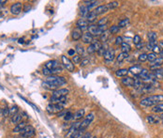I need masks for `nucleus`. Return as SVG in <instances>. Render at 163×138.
Here are the masks:
<instances>
[{"mask_svg": "<svg viewBox=\"0 0 163 138\" xmlns=\"http://www.w3.org/2000/svg\"><path fill=\"white\" fill-rule=\"evenodd\" d=\"M42 72H43V74H44V75H48V76H50V75H51V72H50L48 69H46L45 67H44V69H43Z\"/></svg>", "mask_w": 163, "mask_h": 138, "instance_id": "obj_54", "label": "nucleus"}, {"mask_svg": "<svg viewBox=\"0 0 163 138\" xmlns=\"http://www.w3.org/2000/svg\"><path fill=\"white\" fill-rule=\"evenodd\" d=\"M128 73H129L128 69H120L115 72V75L117 77H126L128 75Z\"/></svg>", "mask_w": 163, "mask_h": 138, "instance_id": "obj_25", "label": "nucleus"}, {"mask_svg": "<svg viewBox=\"0 0 163 138\" xmlns=\"http://www.w3.org/2000/svg\"><path fill=\"white\" fill-rule=\"evenodd\" d=\"M64 119L66 120V121H69V120H70V119H73V114L71 113V112H67L66 114H65V116H64Z\"/></svg>", "mask_w": 163, "mask_h": 138, "instance_id": "obj_44", "label": "nucleus"}, {"mask_svg": "<svg viewBox=\"0 0 163 138\" xmlns=\"http://www.w3.org/2000/svg\"><path fill=\"white\" fill-rule=\"evenodd\" d=\"M148 39H149V41H157V39H158V35L156 32H148Z\"/></svg>", "mask_w": 163, "mask_h": 138, "instance_id": "obj_36", "label": "nucleus"}, {"mask_svg": "<svg viewBox=\"0 0 163 138\" xmlns=\"http://www.w3.org/2000/svg\"><path fill=\"white\" fill-rule=\"evenodd\" d=\"M69 89L67 88H58L56 90H54L52 94V99H59L62 97H67V95L69 94Z\"/></svg>", "mask_w": 163, "mask_h": 138, "instance_id": "obj_7", "label": "nucleus"}, {"mask_svg": "<svg viewBox=\"0 0 163 138\" xmlns=\"http://www.w3.org/2000/svg\"><path fill=\"white\" fill-rule=\"evenodd\" d=\"M152 111H153L154 113H157V114H159V113L163 114V103L162 104H160L155 105V106L153 107Z\"/></svg>", "mask_w": 163, "mask_h": 138, "instance_id": "obj_29", "label": "nucleus"}, {"mask_svg": "<svg viewBox=\"0 0 163 138\" xmlns=\"http://www.w3.org/2000/svg\"><path fill=\"white\" fill-rule=\"evenodd\" d=\"M138 59H139L140 62H145V61L147 60V54H145V53L141 54V55L139 56Z\"/></svg>", "mask_w": 163, "mask_h": 138, "instance_id": "obj_45", "label": "nucleus"}, {"mask_svg": "<svg viewBox=\"0 0 163 138\" xmlns=\"http://www.w3.org/2000/svg\"><path fill=\"white\" fill-rule=\"evenodd\" d=\"M157 45V41H148V43H147V48H148V50H153V48L155 47Z\"/></svg>", "mask_w": 163, "mask_h": 138, "instance_id": "obj_48", "label": "nucleus"}, {"mask_svg": "<svg viewBox=\"0 0 163 138\" xmlns=\"http://www.w3.org/2000/svg\"><path fill=\"white\" fill-rule=\"evenodd\" d=\"M94 119H95V115L94 114H89V115H87L84 119V120L83 121H81V125H80V130H82V131H84L92 122H93V120H94Z\"/></svg>", "mask_w": 163, "mask_h": 138, "instance_id": "obj_4", "label": "nucleus"}, {"mask_svg": "<svg viewBox=\"0 0 163 138\" xmlns=\"http://www.w3.org/2000/svg\"><path fill=\"white\" fill-rule=\"evenodd\" d=\"M121 49H122L123 53H128L129 54L131 51V46L129 43H127V42H123L121 44Z\"/></svg>", "mask_w": 163, "mask_h": 138, "instance_id": "obj_28", "label": "nucleus"}, {"mask_svg": "<svg viewBox=\"0 0 163 138\" xmlns=\"http://www.w3.org/2000/svg\"><path fill=\"white\" fill-rule=\"evenodd\" d=\"M66 103L61 104H49L46 107V110L49 114H59L61 111H63L65 107Z\"/></svg>", "mask_w": 163, "mask_h": 138, "instance_id": "obj_2", "label": "nucleus"}, {"mask_svg": "<svg viewBox=\"0 0 163 138\" xmlns=\"http://www.w3.org/2000/svg\"><path fill=\"white\" fill-rule=\"evenodd\" d=\"M22 119H23L22 114H19V113H18V114L14 115L13 117H11V123L17 125V124H19L20 122H22Z\"/></svg>", "mask_w": 163, "mask_h": 138, "instance_id": "obj_23", "label": "nucleus"}, {"mask_svg": "<svg viewBox=\"0 0 163 138\" xmlns=\"http://www.w3.org/2000/svg\"><path fill=\"white\" fill-rule=\"evenodd\" d=\"M160 57H161V58H163V49H161V51H160Z\"/></svg>", "mask_w": 163, "mask_h": 138, "instance_id": "obj_61", "label": "nucleus"}, {"mask_svg": "<svg viewBox=\"0 0 163 138\" xmlns=\"http://www.w3.org/2000/svg\"><path fill=\"white\" fill-rule=\"evenodd\" d=\"M119 30H120V28H119L117 25H113V26L110 27L109 32H110L111 34H117V33L119 32Z\"/></svg>", "mask_w": 163, "mask_h": 138, "instance_id": "obj_41", "label": "nucleus"}, {"mask_svg": "<svg viewBox=\"0 0 163 138\" xmlns=\"http://www.w3.org/2000/svg\"><path fill=\"white\" fill-rule=\"evenodd\" d=\"M105 51H106V50H104L103 48H101V49H100V50H99V51L98 53H99V56H104V53H105Z\"/></svg>", "mask_w": 163, "mask_h": 138, "instance_id": "obj_57", "label": "nucleus"}, {"mask_svg": "<svg viewBox=\"0 0 163 138\" xmlns=\"http://www.w3.org/2000/svg\"><path fill=\"white\" fill-rule=\"evenodd\" d=\"M107 24H108V18H107V17L101 18V19H99V20L97 22V25H99V26H101V25H107Z\"/></svg>", "mask_w": 163, "mask_h": 138, "instance_id": "obj_38", "label": "nucleus"}, {"mask_svg": "<svg viewBox=\"0 0 163 138\" xmlns=\"http://www.w3.org/2000/svg\"><path fill=\"white\" fill-rule=\"evenodd\" d=\"M28 8L30 9V6H29V5H25V8H24V9H23V10H24V11H27V10H28Z\"/></svg>", "mask_w": 163, "mask_h": 138, "instance_id": "obj_59", "label": "nucleus"}, {"mask_svg": "<svg viewBox=\"0 0 163 138\" xmlns=\"http://www.w3.org/2000/svg\"><path fill=\"white\" fill-rule=\"evenodd\" d=\"M46 82L53 85V86H56V87H61L63 85H65L67 83L66 79L64 77H60V76H57V75H50L47 77L46 79Z\"/></svg>", "mask_w": 163, "mask_h": 138, "instance_id": "obj_3", "label": "nucleus"}, {"mask_svg": "<svg viewBox=\"0 0 163 138\" xmlns=\"http://www.w3.org/2000/svg\"><path fill=\"white\" fill-rule=\"evenodd\" d=\"M152 51H153V53H155V54H157V55H158V54H160V53L161 49H160V48L159 47V45L157 44V45H156V46L153 48V50H152Z\"/></svg>", "mask_w": 163, "mask_h": 138, "instance_id": "obj_52", "label": "nucleus"}, {"mask_svg": "<svg viewBox=\"0 0 163 138\" xmlns=\"http://www.w3.org/2000/svg\"><path fill=\"white\" fill-rule=\"evenodd\" d=\"M89 62H90V61H89L88 58H83V59L81 60V62H80V66H81V67H84V66L88 65Z\"/></svg>", "mask_w": 163, "mask_h": 138, "instance_id": "obj_49", "label": "nucleus"}, {"mask_svg": "<svg viewBox=\"0 0 163 138\" xmlns=\"http://www.w3.org/2000/svg\"><path fill=\"white\" fill-rule=\"evenodd\" d=\"M89 11H90V10H89V8H88L87 6H83V7L81 8V15H82V17L85 19Z\"/></svg>", "mask_w": 163, "mask_h": 138, "instance_id": "obj_30", "label": "nucleus"}, {"mask_svg": "<svg viewBox=\"0 0 163 138\" xmlns=\"http://www.w3.org/2000/svg\"><path fill=\"white\" fill-rule=\"evenodd\" d=\"M81 60H82V57H81L80 56H78V55H76V56H73V58H72V62H73L74 64H80Z\"/></svg>", "mask_w": 163, "mask_h": 138, "instance_id": "obj_46", "label": "nucleus"}, {"mask_svg": "<svg viewBox=\"0 0 163 138\" xmlns=\"http://www.w3.org/2000/svg\"><path fill=\"white\" fill-rule=\"evenodd\" d=\"M133 42H134V44H135L136 46L139 45L140 43H142V38H141L139 35H135L134 38H133Z\"/></svg>", "mask_w": 163, "mask_h": 138, "instance_id": "obj_43", "label": "nucleus"}, {"mask_svg": "<svg viewBox=\"0 0 163 138\" xmlns=\"http://www.w3.org/2000/svg\"><path fill=\"white\" fill-rule=\"evenodd\" d=\"M75 52H76V51H75L74 49H70V50H69V55L73 56H75V55H74V54H75Z\"/></svg>", "mask_w": 163, "mask_h": 138, "instance_id": "obj_56", "label": "nucleus"}, {"mask_svg": "<svg viewBox=\"0 0 163 138\" xmlns=\"http://www.w3.org/2000/svg\"><path fill=\"white\" fill-rule=\"evenodd\" d=\"M146 120H147V122H148L149 124L155 125V124H159V123H160V118H157V117H155V116H152V115H148V116L146 117Z\"/></svg>", "mask_w": 163, "mask_h": 138, "instance_id": "obj_21", "label": "nucleus"}, {"mask_svg": "<svg viewBox=\"0 0 163 138\" xmlns=\"http://www.w3.org/2000/svg\"><path fill=\"white\" fill-rule=\"evenodd\" d=\"M84 131H82V130H79V131H77V132H75L74 134H72L70 136L69 138H81L84 134Z\"/></svg>", "mask_w": 163, "mask_h": 138, "instance_id": "obj_37", "label": "nucleus"}, {"mask_svg": "<svg viewBox=\"0 0 163 138\" xmlns=\"http://www.w3.org/2000/svg\"><path fill=\"white\" fill-rule=\"evenodd\" d=\"M152 72L155 76V80H163V69L160 68Z\"/></svg>", "mask_w": 163, "mask_h": 138, "instance_id": "obj_24", "label": "nucleus"}, {"mask_svg": "<svg viewBox=\"0 0 163 138\" xmlns=\"http://www.w3.org/2000/svg\"><path fill=\"white\" fill-rule=\"evenodd\" d=\"M163 63V58L161 57H158L155 61L151 62L150 66H161V64Z\"/></svg>", "mask_w": 163, "mask_h": 138, "instance_id": "obj_39", "label": "nucleus"}, {"mask_svg": "<svg viewBox=\"0 0 163 138\" xmlns=\"http://www.w3.org/2000/svg\"><path fill=\"white\" fill-rule=\"evenodd\" d=\"M59 66H61V65L56 60H50V61L46 62V64H45V68L48 69L49 71H53V70L58 68Z\"/></svg>", "mask_w": 163, "mask_h": 138, "instance_id": "obj_14", "label": "nucleus"}, {"mask_svg": "<svg viewBox=\"0 0 163 138\" xmlns=\"http://www.w3.org/2000/svg\"><path fill=\"white\" fill-rule=\"evenodd\" d=\"M96 52V50H95V48H94V46H93V44L91 43V44H89V46L87 47V53L89 54V55H91V54H94Z\"/></svg>", "mask_w": 163, "mask_h": 138, "instance_id": "obj_50", "label": "nucleus"}, {"mask_svg": "<svg viewBox=\"0 0 163 138\" xmlns=\"http://www.w3.org/2000/svg\"><path fill=\"white\" fill-rule=\"evenodd\" d=\"M106 5H107L109 10H111V9H115L117 7H119V2H117V1H112V2H110V3H108Z\"/></svg>", "mask_w": 163, "mask_h": 138, "instance_id": "obj_31", "label": "nucleus"}, {"mask_svg": "<svg viewBox=\"0 0 163 138\" xmlns=\"http://www.w3.org/2000/svg\"><path fill=\"white\" fill-rule=\"evenodd\" d=\"M76 52H77V54H78V56H84V47L82 46V44H77L76 45V50H75Z\"/></svg>", "mask_w": 163, "mask_h": 138, "instance_id": "obj_34", "label": "nucleus"}, {"mask_svg": "<svg viewBox=\"0 0 163 138\" xmlns=\"http://www.w3.org/2000/svg\"><path fill=\"white\" fill-rule=\"evenodd\" d=\"M142 70H143V68L141 65H135V66H132L129 69V72H130L131 74H133L135 76H138L141 73Z\"/></svg>", "mask_w": 163, "mask_h": 138, "instance_id": "obj_15", "label": "nucleus"}, {"mask_svg": "<svg viewBox=\"0 0 163 138\" xmlns=\"http://www.w3.org/2000/svg\"><path fill=\"white\" fill-rule=\"evenodd\" d=\"M158 45H159V47H160V49H163V40L160 41V43H159Z\"/></svg>", "mask_w": 163, "mask_h": 138, "instance_id": "obj_58", "label": "nucleus"}, {"mask_svg": "<svg viewBox=\"0 0 163 138\" xmlns=\"http://www.w3.org/2000/svg\"><path fill=\"white\" fill-rule=\"evenodd\" d=\"M62 62H63V65L64 67L70 72H73L74 70H75V65L74 63L72 62V60H70L69 58H68L66 56H62Z\"/></svg>", "mask_w": 163, "mask_h": 138, "instance_id": "obj_6", "label": "nucleus"}, {"mask_svg": "<svg viewBox=\"0 0 163 138\" xmlns=\"http://www.w3.org/2000/svg\"><path fill=\"white\" fill-rule=\"evenodd\" d=\"M92 44H93V46H94L96 52H99L101 48H103V47H102V43H101L100 41H99V40H93Z\"/></svg>", "mask_w": 163, "mask_h": 138, "instance_id": "obj_33", "label": "nucleus"}, {"mask_svg": "<svg viewBox=\"0 0 163 138\" xmlns=\"http://www.w3.org/2000/svg\"><path fill=\"white\" fill-rule=\"evenodd\" d=\"M129 23H130V19H123V20H121V21H119V23H118V27L119 28H122V27H126L128 24H129Z\"/></svg>", "mask_w": 163, "mask_h": 138, "instance_id": "obj_35", "label": "nucleus"}, {"mask_svg": "<svg viewBox=\"0 0 163 138\" xmlns=\"http://www.w3.org/2000/svg\"><path fill=\"white\" fill-rule=\"evenodd\" d=\"M97 17H98V15H97V13L95 12V10L93 9V10H90L89 12H88V14H87V16H86V21L88 22V24L90 23V24H92V23H94L95 21H97Z\"/></svg>", "mask_w": 163, "mask_h": 138, "instance_id": "obj_18", "label": "nucleus"}, {"mask_svg": "<svg viewBox=\"0 0 163 138\" xmlns=\"http://www.w3.org/2000/svg\"><path fill=\"white\" fill-rule=\"evenodd\" d=\"M27 126V124H26V122L25 121H22V122H20L19 124H17L14 128H13V130H12V132L13 133H15V134H20L25 127Z\"/></svg>", "mask_w": 163, "mask_h": 138, "instance_id": "obj_19", "label": "nucleus"}, {"mask_svg": "<svg viewBox=\"0 0 163 138\" xmlns=\"http://www.w3.org/2000/svg\"><path fill=\"white\" fill-rule=\"evenodd\" d=\"M42 86H43V88H44L49 89V90H53V91H54V90L58 89V87L53 86V85H52V84H50V83H48V82H46V81L42 83Z\"/></svg>", "mask_w": 163, "mask_h": 138, "instance_id": "obj_26", "label": "nucleus"}, {"mask_svg": "<svg viewBox=\"0 0 163 138\" xmlns=\"http://www.w3.org/2000/svg\"><path fill=\"white\" fill-rule=\"evenodd\" d=\"M104 59L106 61H113L115 58V52L113 49H108L104 53Z\"/></svg>", "mask_w": 163, "mask_h": 138, "instance_id": "obj_11", "label": "nucleus"}, {"mask_svg": "<svg viewBox=\"0 0 163 138\" xmlns=\"http://www.w3.org/2000/svg\"><path fill=\"white\" fill-rule=\"evenodd\" d=\"M6 3H7V1H0V8L3 7Z\"/></svg>", "mask_w": 163, "mask_h": 138, "instance_id": "obj_60", "label": "nucleus"}, {"mask_svg": "<svg viewBox=\"0 0 163 138\" xmlns=\"http://www.w3.org/2000/svg\"><path fill=\"white\" fill-rule=\"evenodd\" d=\"M81 138H92V135L90 133H87V134H84Z\"/></svg>", "mask_w": 163, "mask_h": 138, "instance_id": "obj_55", "label": "nucleus"}, {"mask_svg": "<svg viewBox=\"0 0 163 138\" xmlns=\"http://www.w3.org/2000/svg\"><path fill=\"white\" fill-rule=\"evenodd\" d=\"M8 115H9V109L8 107H5L3 109V116L4 117H8Z\"/></svg>", "mask_w": 163, "mask_h": 138, "instance_id": "obj_53", "label": "nucleus"}, {"mask_svg": "<svg viewBox=\"0 0 163 138\" xmlns=\"http://www.w3.org/2000/svg\"><path fill=\"white\" fill-rule=\"evenodd\" d=\"M95 12L97 13V15H100V14H104L106 12L109 11V8L107 7V5H100V6H98L95 9Z\"/></svg>", "mask_w": 163, "mask_h": 138, "instance_id": "obj_16", "label": "nucleus"}, {"mask_svg": "<svg viewBox=\"0 0 163 138\" xmlns=\"http://www.w3.org/2000/svg\"><path fill=\"white\" fill-rule=\"evenodd\" d=\"M163 103V95L162 94H157V95H151L145 99H143L140 103V104L144 107H151L155 106L157 104H162Z\"/></svg>", "mask_w": 163, "mask_h": 138, "instance_id": "obj_1", "label": "nucleus"}, {"mask_svg": "<svg viewBox=\"0 0 163 138\" xmlns=\"http://www.w3.org/2000/svg\"><path fill=\"white\" fill-rule=\"evenodd\" d=\"M129 57V54L128 53H121V54H119L117 56H116V60H117V62L118 63H120V62H123L124 60H126L127 58Z\"/></svg>", "mask_w": 163, "mask_h": 138, "instance_id": "obj_27", "label": "nucleus"}, {"mask_svg": "<svg viewBox=\"0 0 163 138\" xmlns=\"http://www.w3.org/2000/svg\"><path fill=\"white\" fill-rule=\"evenodd\" d=\"M80 125H81V121H75L74 123H72V125L69 127V131H68V134L66 135V138H69L72 134H74L75 132L79 131L80 130Z\"/></svg>", "mask_w": 163, "mask_h": 138, "instance_id": "obj_10", "label": "nucleus"}, {"mask_svg": "<svg viewBox=\"0 0 163 138\" xmlns=\"http://www.w3.org/2000/svg\"><path fill=\"white\" fill-rule=\"evenodd\" d=\"M123 42H124V41H123V38H122L121 36L116 37V39H115V44H116V45H121Z\"/></svg>", "mask_w": 163, "mask_h": 138, "instance_id": "obj_51", "label": "nucleus"}, {"mask_svg": "<svg viewBox=\"0 0 163 138\" xmlns=\"http://www.w3.org/2000/svg\"><path fill=\"white\" fill-rule=\"evenodd\" d=\"M87 30H88V32L91 34V35H93V36H101L102 35V31H101V29L99 28V26H98L97 24H90L88 27H87Z\"/></svg>", "mask_w": 163, "mask_h": 138, "instance_id": "obj_8", "label": "nucleus"}, {"mask_svg": "<svg viewBox=\"0 0 163 138\" xmlns=\"http://www.w3.org/2000/svg\"><path fill=\"white\" fill-rule=\"evenodd\" d=\"M121 82L125 87H133V85H134V79H132L131 77H128V76L124 77Z\"/></svg>", "mask_w": 163, "mask_h": 138, "instance_id": "obj_22", "label": "nucleus"}, {"mask_svg": "<svg viewBox=\"0 0 163 138\" xmlns=\"http://www.w3.org/2000/svg\"><path fill=\"white\" fill-rule=\"evenodd\" d=\"M162 124H163V119H162Z\"/></svg>", "mask_w": 163, "mask_h": 138, "instance_id": "obj_63", "label": "nucleus"}, {"mask_svg": "<svg viewBox=\"0 0 163 138\" xmlns=\"http://www.w3.org/2000/svg\"><path fill=\"white\" fill-rule=\"evenodd\" d=\"M16 114H18V107L17 106H13L11 109H9V116L13 117Z\"/></svg>", "mask_w": 163, "mask_h": 138, "instance_id": "obj_47", "label": "nucleus"}, {"mask_svg": "<svg viewBox=\"0 0 163 138\" xmlns=\"http://www.w3.org/2000/svg\"><path fill=\"white\" fill-rule=\"evenodd\" d=\"M83 31L79 28V27H76L74 28V30L72 31L71 33V37L73 39V40H79L82 37H83Z\"/></svg>", "mask_w": 163, "mask_h": 138, "instance_id": "obj_12", "label": "nucleus"}, {"mask_svg": "<svg viewBox=\"0 0 163 138\" xmlns=\"http://www.w3.org/2000/svg\"><path fill=\"white\" fill-rule=\"evenodd\" d=\"M160 119H163V114H161V115H160Z\"/></svg>", "mask_w": 163, "mask_h": 138, "instance_id": "obj_62", "label": "nucleus"}, {"mask_svg": "<svg viewBox=\"0 0 163 138\" xmlns=\"http://www.w3.org/2000/svg\"><path fill=\"white\" fill-rule=\"evenodd\" d=\"M85 115V111L84 109H79L75 112V114L73 115V119L76 121H79L80 119H82Z\"/></svg>", "mask_w": 163, "mask_h": 138, "instance_id": "obj_20", "label": "nucleus"}, {"mask_svg": "<svg viewBox=\"0 0 163 138\" xmlns=\"http://www.w3.org/2000/svg\"><path fill=\"white\" fill-rule=\"evenodd\" d=\"M143 82H142V80L141 79H134V85H133V88H136V89H142V88H143Z\"/></svg>", "mask_w": 163, "mask_h": 138, "instance_id": "obj_32", "label": "nucleus"}, {"mask_svg": "<svg viewBox=\"0 0 163 138\" xmlns=\"http://www.w3.org/2000/svg\"><path fill=\"white\" fill-rule=\"evenodd\" d=\"M23 4L21 2H15L14 4L11 5L10 7V12L14 15H18L22 12L23 10Z\"/></svg>", "mask_w": 163, "mask_h": 138, "instance_id": "obj_9", "label": "nucleus"}, {"mask_svg": "<svg viewBox=\"0 0 163 138\" xmlns=\"http://www.w3.org/2000/svg\"><path fill=\"white\" fill-rule=\"evenodd\" d=\"M77 27H79L82 31L84 30V29H87V27H88V22L86 21V19H84V18L79 19L78 22H77Z\"/></svg>", "mask_w": 163, "mask_h": 138, "instance_id": "obj_17", "label": "nucleus"}, {"mask_svg": "<svg viewBox=\"0 0 163 138\" xmlns=\"http://www.w3.org/2000/svg\"><path fill=\"white\" fill-rule=\"evenodd\" d=\"M35 129L33 126L31 125H27L21 133L20 135L23 138H33V136L35 135Z\"/></svg>", "mask_w": 163, "mask_h": 138, "instance_id": "obj_5", "label": "nucleus"}, {"mask_svg": "<svg viewBox=\"0 0 163 138\" xmlns=\"http://www.w3.org/2000/svg\"><path fill=\"white\" fill-rule=\"evenodd\" d=\"M109 36H110V34H109V30H106L105 32H103L102 35L100 36V40H101V41H104V42H105V41L108 40Z\"/></svg>", "mask_w": 163, "mask_h": 138, "instance_id": "obj_42", "label": "nucleus"}, {"mask_svg": "<svg viewBox=\"0 0 163 138\" xmlns=\"http://www.w3.org/2000/svg\"><path fill=\"white\" fill-rule=\"evenodd\" d=\"M158 57H159V56H158V55H157V54H155V53H151V54L147 55V60H149L150 62L155 61V60H156Z\"/></svg>", "mask_w": 163, "mask_h": 138, "instance_id": "obj_40", "label": "nucleus"}, {"mask_svg": "<svg viewBox=\"0 0 163 138\" xmlns=\"http://www.w3.org/2000/svg\"><path fill=\"white\" fill-rule=\"evenodd\" d=\"M82 40H83V42L84 43H88V44H91L94 40V36L91 35L89 32H85L83 34V37H82Z\"/></svg>", "mask_w": 163, "mask_h": 138, "instance_id": "obj_13", "label": "nucleus"}]
</instances>
